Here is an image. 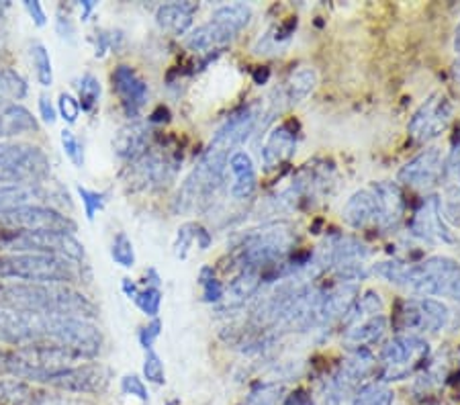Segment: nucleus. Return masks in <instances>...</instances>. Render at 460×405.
<instances>
[{
    "label": "nucleus",
    "instance_id": "2f4dec72",
    "mask_svg": "<svg viewBox=\"0 0 460 405\" xmlns=\"http://www.w3.org/2000/svg\"><path fill=\"white\" fill-rule=\"evenodd\" d=\"M317 86V72L311 66H303V68L291 72L285 84V97L291 105L305 101L314 88Z\"/></svg>",
    "mask_w": 460,
    "mask_h": 405
},
{
    "label": "nucleus",
    "instance_id": "8fccbe9b",
    "mask_svg": "<svg viewBox=\"0 0 460 405\" xmlns=\"http://www.w3.org/2000/svg\"><path fill=\"white\" fill-rule=\"evenodd\" d=\"M40 115L48 125H54L58 121V107L51 102L49 97H46V94L40 97Z\"/></svg>",
    "mask_w": 460,
    "mask_h": 405
},
{
    "label": "nucleus",
    "instance_id": "cd10ccee",
    "mask_svg": "<svg viewBox=\"0 0 460 405\" xmlns=\"http://www.w3.org/2000/svg\"><path fill=\"white\" fill-rule=\"evenodd\" d=\"M197 13V4L192 3H170L162 4L155 11V23L172 35H184L192 25V17Z\"/></svg>",
    "mask_w": 460,
    "mask_h": 405
},
{
    "label": "nucleus",
    "instance_id": "e2e57ef3",
    "mask_svg": "<svg viewBox=\"0 0 460 405\" xmlns=\"http://www.w3.org/2000/svg\"><path fill=\"white\" fill-rule=\"evenodd\" d=\"M458 144H460V129H458Z\"/></svg>",
    "mask_w": 460,
    "mask_h": 405
},
{
    "label": "nucleus",
    "instance_id": "c9c22d12",
    "mask_svg": "<svg viewBox=\"0 0 460 405\" xmlns=\"http://www.w3.org/2000/svg\"><path fill=\"white\" fill-rule=\"evenodd\" d=\"M27 94V83L11 68L0 70V102H11V99H23Z\"/></svg>",
    "mask_w": 460,
    "mask_h": 405
},
{
    "label": "nucleus",
    "instance_id": "a878e982",
    "mask_svg": "<svg viewBox=\"0 0 460 405\" xmlns=\"http://www.w3.org/2000/svg\"><path fill=\"white\" fill-rule=\"evenodd\" d=\"M373 189L378 197V201H381V209H383L381 230H391V227H395L405 216V198H403L402 189H399L397 182H391V180L375 182Z\"/></svg>",
    "mask_w": 460,
    "mask_h": 405
},
{
    "label": "nucleus",
    "instance_id": "e433bc0d",
    "mask_svg": "<svg viewBox=\"0 0 460 405\" xmlns=\"http://www.w3.org/2000/svg\"><path fill=\"white\" fill-rule=\"evenodd\" d=\"M296 21H288L285 25H277L274 29H270L269 33L264 37H260V41L256 43V54H266V51H277L280 49V43H285L291 40V33L295 31Z\"/></svg>",
    "mask_w": 460,
    "mask_h": 405
},
{
    "label": "nucleus",
    "instance_id": "72a5a7b5",
    "mask_svg": "<svg viewBox=\"0 0 460 405\" xmlns=\"http://www.w3.org/2000/svg\"><path fill=\"white\" fill-rule=\"evenodd\" d=\"M285 400L283 383H258L248 393L243 405H280Z\"/></svg>",
    "mask_w": 460,
    "mask_h": 405
},
{
    "label": "nucleus",
    "instance_id": "c03bdc74",
    "mask_svg": "<svg viewBox=\"0 0 460 405\" xmlns=\"http://www.w3.org/2000/svg\"><path fill=\"white\" fill-rule=\"evenodd\" d=\"M144 377L147 383H154V385H164L166 383V371L162 358L155 355V350H146V360H144Z\"/></svg>",
    "mask_w": 460,
    "mask_h": 405
},
{
    "label": "nucleus",
    "instance_id": "f704fd0d",
    "mask_svg": "<svg viewBox=\"0 0 460 405\" xmlns=\"http://www.w3.org/2000/svg\"><path fill=\"white\" fill-rule=\"evenodd\" d=\"M31 60L35 66L37 83L43 88H49L54 84V66H51V57L48 48L43 43H33L31 46Z\"/></svg>",
    "mask_w": 460,
    "mask_h": 405
},
{
    "label": "nucleus",
    "instance_id": "0eeeda50",
    "mask_svg": "<svg viewBox=\"0 0 460 405\" xmlns=\"http://www.w3.org/2000/svg\"><path fill=\"white\" fill-rule=\"evenodd\" d=\"M460 285V264L448 256H432L424 262L410 264L403 289L418 297H455Z\"/></svg>",
    "mask_w": 460,
    "mask_h": 405
},
{
    "label": "nucleus",
    "instance_id": "a211bd4d",
    "mask_svg": "<svg viewBox=\"0 0 460 405\" xmlns=\"http://www.w3.org/2000/svg\"><path fill=\"white\" fill-rule=\"evenodd\" d=\"M342 219L346 225L354 227V230H367V227H381L383 221V209L381 201L375 193V189H360L348 198L344 209H342Z\"/></svg>",
    "mask_w": 460,
    "mask_h": 405
},
{
    "label": "nucleus",
    "instance_id": "052dcab7",
    "mask_svg": "<svg viewBox=\"0 0 460 405\" xmlns=\"http://www.w3.org/2000/svg\"><path fill=\"white\" fill-rule=\"evenodd\" d=\"M6 9H9V4H6V3H0V17H3Z\"/></svg>",
    "mask_w": 460,
    "mask_h": 405
},
{
    "label": "nucleus",
    "instance_id": "a19ab883",
    "mask_svg": "<svg viewBox=\"0 0 460 405\" xmlns=\"http://www.w3.org/2000/svg\"><path fill=\"white\" fill-rule=\"evenodd\" d=\"M199 281H201V286H203V301H207V304H221V301H224L226 286L215 278L213 269L205 267L201 270Z\"/></svg>",
    "mask_w": 460,
    "mask_h": 405
},
{
    "label": "nucleus",
    "instance_id": "3c124183",
    "mask_svg": "<svg viewBox=\"0 0 460 405\" xmlns=\"http://www.w3.org/2000/svg\"><path fill=\"white\" fill-rule=\"evenodd\" d=\"M25 11L29 13V17L33 19V23L37 27H43L48 23V17H46V11H43L41 3H37V0H27V3L23 4Z\"/></svg>",
    "mask_w": 460,
    "mask_h": 405
},
{
    "label": "nucleus",
    "instance_id": "5fc2aeb1",
    "mask_svg": "<svg viewBox=\"0 0 460 405\" xmlns=\"http://www.w3.org/2000/svg\"><path fill=\"white\" fill-rule=\"evenodd\" d=\"M121 289H123V293H125V295H128L129 299H136V297H137V293H139V286H137V283H136V281H131V278H123Z\"/></svg>",
    "mask_w": 460,
    "mask_h": 405
},
{
    "label": "nucleus",
    "instance_id": "09e8293b",
    "mask_svg": "<svg viewBox=\"0 0 460 405\" xmlns=\"http://www.w3.org/2000/svg\"><path fill=\"white\" fill-rule=\"evenodd\" d=\"M160 331H162V321L158 318H154L147 326L142 328V331H139V342H142L144 350L154 348V342L158 340Z\"/></svg>",
    "mask_w": 460,
    "mask_h": 405
},
{
    "label": "nucleus",
    "instance_id": "79ce46f5",
    "mask_svg": "<svg viewBox=\"0 0 460 405\" xmlns=\"http://www.w3.org/2000/svg\"><path fill=\"white\" fill-rule=\"evenodd\" d=\"M199 224H184L178 227V233H176V240H174V254L176 258H187L190 246L197 242V235H199Z\"/></svg>",
    "mask_w": 460,
    "mask_h": 405
},
{
    "label": "nucleus",
    "instance_id": "f8f14e48",
    "mask_svg": "<svg viewBox=\"0 0 460 405\" xmlns=\"http://www.w3.org/2000/svg\"><path fill=\"white\" fill-rule=\"evenodd\" d=\"M455 117V105L444 92H434L421 102L407 123V134L418 144H428L448 129Z\"/></svg>",
    "mask_w": 460,
    "mask_h": 405
},
{
    "label": "nucleus",
    "instance_id": "6e6d98bb",
    "mask_svg": "<svg viewBox=\"0 0 460 405\" xmlns=\"http://www.w3.org/2000/svg\"><path fill=\"white\" fill-rule=\"evenodd\" d=\"M452 78H455L456 86L460 88V60L455 66H452Z\"/></svg>",
    "mask_w": 460,
    "mask_h": 405
},
{
    "label": "nucleus",
    "instance_id": "864d4df0",
    "mask_svg": "<svg viewBox=\"0 0 460 405\" xmlns=\"http://www.w3.org/2000/svg\"><path fill=\"white\" fill-rule=\"evenodd\" d=\"M280 405H311V395L305 389H295V392L285 395V400Z\"/></svg>",
    "mask_w": 460,
    "mask_h": 405
},
{
    "label": "nucleus",
    "instance_id": "1a4fd4ad",
    "mask_svg": "<svg viewBox=\"0 0 460 405\" xmlns=\"http://www.w3.org/2000/svg\"><path fill=\"white\" fill-rule=\"evenodd\" d=\"M429 344L421 336L397 334L385 342L378 357V374L383 383L403 381L426 365Z\"/></svg>",
    "mask_w": 460,
    "mask_h": 405
},
{
    "label": "nucleus",
    "instance_id": "f257e3e1",
    "mask_svg": "<svg viewBox=\"0 0 460 405\" xmlns=\"http://www.w3.org/2000/svg\"><path fill=\"white\" fill-rule=\"evenodd\" d=\"M0 342L11 346H58L80 358L93 360L102 348V334L91 320L0 307Z\"/></svg>",
    "mask_w": 460,
    "mask_h": 405
},
{
    "label": "nucleus",
    "instance_id": "680f3d73",
    "mask_svg": "<svg viewBox=\"0 0 460 405\" xmlns=\"http://www.w3.org/2000/svg\"><path fill=\"white\" fill-rule=\"evenodd\" d=\"M452 299H455V301H458V304H460V285H458V289H456V293H455V297H452Z\"/></svg>",
    "mask_w": 460,
    "mask_h": 405
},
{
    "label": "nucleus",
    "instance_id": "ddd939ff",
    "mask_svg": "<svg viewBox=\"0 0 460 405\" xmlns=\"http://www.w3.org/2000/svg\"><path fill=\"white\" fill-rule=\"evenodd\" d=\"M447 172V160H444V152L440 147H426L418 156L411 158L407 164L402 166L397 174V180L403 187H410L415 190H429L436 184H440Z\"/></svg>",
    "mask_w": 460,
    "mask_h": 405
},
{
    "label": "nucleus",
    "instance_id": "bf43d9fd",
    "mask_svg": "<svg viewBox=\"0 0 460 405\" xmlns=\"http://www.w3.org/2000/svg\"><path fill=\"white\" fill-rule=\"evenodd\" d=\"M455 51L460 56V23L456 27V35H455Z\"/></svg>",
    "mask_w": 460,
    "mask_h": 405
},
{
    "label": "nucleus",
    "instance_id": "c85d7f7f",
    "mask_svg": "<svg viewBox=\"0 0 460 405\" xmlns=\"http://www.w3.org/2000/svg\"><path fill=\"white\" fill-rule=\"evenodd\" d=\"M262 283H264L262 272L240 270L232 281H229L221 304L226 307H240L246 304L248 299L254 297V295L260 291V286H262Z\"/></svg>",
    "mask_w": 460,
    "mask_h": 405
},
{
    "label": "nucleus",
    "instance_id": "4be33fe9",
    "mask_svg": "<svg viewBox=\"0 0 460 405\" xmlns=\"http://www.w3.org/2000/svg\"><path fill=\"white\" fill-rule=\"evenodd\" d=\"M296 147V134L291 123H280L274 128L262 145V162L272 171L293 158Z\"/></svg>",
    "mask_w": 460,
    "mask_h": 405
},
{
    "label": "nucleus",
    "instance_id": "4468645a",
    "mask_svg": "<svg viewBox=\"0 0 460 405\" xmlns=\"http://www.w3.org/2000/svg\"><path fill=\"white\" fill-rule=\"evenodd\" d=\"M410 227L415 238L428 242V244H452L455 242V233L450 232L447 219H444L438 195H428L420 203V207L411 216Z\"/></svg>",
    "mask_w": 460,
    "mask_h": 405
},
{
    "label": "nucleus",
    "instance_id": "2eb2a0df",
    "mask_svg": "<svg viewBox=\"0 0 460 405\" xmlns=\"http://www.w3.org/2000/svg\"><path fill=\"white\" fill-rule=\"evenodd\" d=\"M43 385L56 387L59 392L68 393H101L109 385V371L96 363H80L76 366L49 377Z\"/></svg>",
    "mask_w": 460,
    "mask_h": 405
},
{
    "label": "nucleus",
    "instance_id": "20e7f679",
    "mask_svg": "<svg viewBox=\"0 0 460 405\" xmlns=\"http://www.w3.org/2000/svg\"><path fill=\"white\" fill-rule=\"evenodd\" d=\"M83 360L58 346H13V350L0 355V368L19 379L46 383L49 377L80 365Z\"/></svg>",
    "mask_w": 460,
    "mask_h": 405
},
{
    "label": "nucleus",
    "instance_id": "f3484780",
    "mask_svg": "<svg viewBox=\"0 0 460 405\" xmlns=\"http://www.w3.org/2000/svg\"><path fill=\"white\" fill-rule=\"evenodd\" d=\"M54 190L41 180H0V211L25 205H49Z\"/></svg>",
    "mask_w": 460,
    "mask_h": 405
},
{
    "label": "nucleus",
    "instance_id": "6e6552de",
    "mask_svg": "<svg viewBox=\"0 0 460 405\" xmlns=\"http://www.w3.org/2000/svg\"><path fill=\"white\" fill-rule=\"evenodd\" d=\"M252 9L248 4H224L213 13L211 21L197 27L187 37V48L192 51H211L227 46L234 37L248 27Z\"/></svg>",
    "mask_w": 460,
    "mask_h": 405
},
{
    "label": "nucleus",
    "instance_id": "393cba45",
    "mask_svg": "<svg viewBox=\"0 0 460 405\" xmlns=\"http://www.w3.org/2000/svg\"><path fill=\"white\" fill-rule=\"evenodd\" d=\"M389 320L383 313L370 315V318L356 321L352 326H348L344 331V340L352 346V348H370L378 342H383V338L387 336Z\"/></svg>",
    "mask_w": 460,
    "mask_h": 405
},
{
    "label": "nucleus",
    "instance_id": "f03ea898",
    "mask_svg": "<svg viewBox=\"0 0 460 405\" xmlns=\"http://www.w3.org/2000/svg\"><path fill=\"white\" fill-rule=\"evenodd\" d=\"M0 307L64 315V318H96V305L93 301L66 285H0Z\"/></svg>",
    "mask_w": 460,
    "mask_h": 405
},
{
    "label": "nucleus",
    "instance_id": "ea45409f",
    "mask_svg": "<svg viewBox=\"0 0 460 405\" xmlns=\"http://www.w3.org/2000/svg\"><path fill=\"white\" fill-rule=\"evenodd\" d=\"M133 301H136V305L142 309L147 318L152 320L158 318L160 305H162V291L158 286H146V289H139L137 297Z\"/></svg>",
    "mask_w": 460,
    "mask_h": 405
},
{
    "label": "nucleus",
    "instance_id": "a18cd8bd",
    "mask_svg": "<svg viewBox=\"0 0 460 405\" xmlns=\"http://www.w3.org/2000/svg\"><path fill=\"white\" fill-rule=\"evenodd\" d=\"M76 190H78V197L83 198L86 219L93 221L96 213L105 209V203H107L105 193H99V190H91V189H86V187H78Z\"/></svg>",
    "mask_w": 460,
    "mask_h": 405
},
{
    "label": "nucleus",
    "instance_id": "6ab92c4d",
    "mask_svg": "<svg viewBox=\"0 0 460 405\" xmlns=\"http://www.w3.org/2000/svg\"><path fill=\"white\" fill-rule=\"evenodd\" d=\"M111 80H113V91L117 92L119 101H121L125 113L129 117H136L147 101L146 80L131 66L125 64L117 66Z\"/></svg>",
    "mask_w": 460,
    "mask_h": 405
},
{
    "label": "nucleus",
    "instance_id": "423d86ee",
    "mask_svg": "<svg viewBox=\"0 0 460 405\" xmlns=\"http://www.w3.org/2000/svg\"><path fill=\"white\" fill-rule=\"evenodd\" d=\"M0 250L9 254L59 256L80 264L84 260V246L64 232H9L0 235Z\"/></svg>",
    "mask_w": 460,
    "mask_h": 405
},
{
    "label": "nucleus",
    "instance_id": "bb28decb",
    "mask_svg": "<svg viewBox=\"0 0 460 405\" xmlns=\"http://www.w3.org/2000/svg\"><path fill=\"white\" fill-rule=\"evenodd\" d=\"M37 131L35 117L17 102H0V139Z\"/></svg>",
    "mask_w": 460,
    "mask_h": 405
},
{
    "label": "nucleus",
    "instance_id": "49530a36",
    "mask_svg": "<svg viewBox=\"0 0 460 405\" xmlns=\"http://www.w3.org/2000/svg\"><path fill=\"white\" fill-rule=\"evenodd\" d=\"M58 117H62V119L68 125L76 123L78 117H80L78 99H74L70 92L59 94V97H58Z\"/></svg>",
    "mask_w": 460,
    "mask_h": 405
},
{
    "label": "nucleus",
    "instance_id": "58836bf2",
    "mask_svg": "<svg viewBox=\"0 0 460 405\" xmlns=\"http://www.w3.org/2000/svg\"><path fill=\"white\" fill-rule=\"evenodd\" d=\"M111 256L123 269H131L136 264V248H133V242L128 238V233L121 232L115 235L113 246H111Z\"/></svg>",
    "mask_w": 460,
    "mask_h": 405
},
{
    "label": "nucleus",
    "instance_id": "aec40b11",
    "mask_svg": "<svg viewBox=\"0 0 460 405\" xmlns=\"http://www.w3.org/2000/svg\"><path fill=\"white\" fill-rule=\"evenodd\" d=\"M360 289L358 285L340 283L323 293L322 307H319V326H332L336 321H344L346 315L352 312L356 301H358Z\"/></svg>",
    "mask_w": 460,
    "mask_h": 405
},
{
    "label": "nucleus",
    "instance_id": "7ed1b4c3",
    "mask_svg": "<svg viewBox=\"0 0 460 405\" xmlns=\"http://www.w3.org/2000/svg\"><path fill=\"white\" fill-rule=\"evenodd\" d=\"M295 232L285 224L269 225L264 230L252 232L242 240L235 250V260L240 270H258L266 275L283 277L280 269H285L287 256L295 248Z\"/></svg>",
    "mask_w": 460,
    "mask_h": 405
},
{
    "label": "nucleus",
    "instance_id": "603ef678",
    "mask_svg": "<svg viewBox=\"0 0 460 405\" xmlns=\"http://www.w3.org/2000/svg\"><path fill=\"white\" fill-rule=\"evenodd\" d=\"M27 405H91L83 400H72V397H43V400H35Z\"/></svg>",
    "mask_w": 460,
    "mask_h": 405
},
{
    "label": "nucleus",
    "instance_id": "39448f33",
    "mask_svg": "<svg viewBox=\"0 0 460 405\" xmlns=\"http://www.w3.org/2000/svg\"><path fill=\"white\" fill-rule=\"evenodd\" d=\"M0 278L31 285H70L78 278L76 262L43 254H0Z\"/></svg>",
    "mask_w": 460,
    "mask_h": 405
},
{
    "label": "nucleus",
    "instance_id": "4c0bfd02",
    "mask_svg": "<svg viewBox=\"0 0 460 405\" xmlns=\"http://www.w3.org/2000/svg\"><path fill=\"white\" fill-rule=\"evenodd\" d=\"M101 99V83L94 74L86 72L78 83V102L83 110H93Z\"/></svg>",
    "mask_w": 460,
    "mask_h": 405
},
{
    "label": "nucleus",
    "instance_id": "dca6fc26",
    "mask_svg": "<svg viewBox=\"0 0 460 405\" xmlns=\"http://www.w3.org/2000/svg\"><path fill=\"white\" fill-rule=\"evenodd\" d=\"M258 119H260V110L256 105H250L246 109L237 110L235 115L229 117V119L224 123V128L215 134L209 147H215V150L232 156L234 152H237L235 147L242 145L252 134H254Z\"/></svg>",
    "mask_w": 460,
    "mask_h": 405
},
{
    "label": "nucleus",
    "instance_id": "c756f323",
    "mask_svg": "<svg viewBox=\"0 0 460 405\" xmlns=\"http://www.w3.org/2000/svg\"><path fill=\"white\" fill-rule=\"evenodd\" d=\"M444 198L442 203V213L447 224L460 227V158L452 162L447 166V172H444Z\"/></svg>",
    "mask_w": 460,
    "mask_h": 405
},
{
    "label": "nucleus",
    "instance_id": "de8ad7c7",
    "mask_svg": "<svg viewBox=\"0 0 460 405\" xmlns=\"http://www.w3.org/2000/svg\"><path fill=\"white\" fill-rule=\"evenodd\" d=\"M121 392L125 395L137 397V400L142 401V403H147V400H150V397H147V389L144 385V381L139 379V377H136V374H128V377H123Z\"/></svg>",
    "mask_w": 460,
    "mask_h": 405
},
{
    "label": "nucleus",
    "instance_id": "37998d69",
    "mask_svg": "<svg viewBox=\"0 0 460 405\" xmlns=\"http://www.w3.org/2000/svg\"><path fill=\"white\" fill-rule=\"evenodd\" d=\"M59 139H62L64 154L68 156L72 164L76 168H83L84 166V147H83V144H80V139L74 136V131L64 129L62 134H59Z\"/></svg>",
    "mask_w": 460,
    "mask_h": 405
},
{
    "label": "nucleus",
    "instance_id": "b1692460",
    "mask_svg": "<svg viewBox=\"0 0 460 405\" xmlns=\"http://www.w3.org/2000/svg\"><path fill=\"white\" fill-rule=\"evenodd\" d=\"M131 166L137 182H142V187L146 189L162 187V184H166L170 180V176H172V166H170V162L162 156V154L154 150H147L144 156L131 162Z\"/></svg>",
    "mask_w": 460,
    "mask_h": 405
},
{
    "label": "nucleus",
    "instance_id": "13d9d810",
    "mask_svg": "<svg viewBox=\"0 0 460 405\" xmlns=\"http://www.w3.org/2000/svg\"><path fill=\"white\" fill-rule=\"evenodd\" d=\"M94 9V3H91V0H86V3H83V19L88 17V13H91Z\"/></svg>",
    "mask_w": 460,
    "mask_h": 405
},
{
    "label": "nucleus",
    "instance_id": "9b49d317",
    "mask_svg": "<svg viewBox=\"0 0 460 405\" xmlns=\"http://www.w3.org/2000/svg\"><path fill=\"white\" fill-rule=\"evenodd\" d=\"M49 160L37 145L0 142V180H43Z\"/></svg>",
    "mask_w": 460,
    "mask_h": 405
},
{
    "label": "nucleus",
    "instance_id": "9d476101",
    "mask_svg": "<svg viewBox=\"0 0 460 405\" xmlns=\"http://www.w3.org/2000/svg\"><path fill=\"white\" fill-rule=\"evenodd\" d=\"M0 227L13 232H64L74 233L78 230L76 221H72L62 211L51 205H25V207L0 211Z\"/></svg>",
    "mask_w": 460,
    "mask_h": 405
},
{
    "label": "nucleus",
    "instance_id": "4d7b16f0",
    "mask_svg": "<svg viewBox=\"0 0 460 405\" xmlns=\"http://www.w3.org/2000/svg\"><path fill=\"white\" fill-rule=\"evenodd\" d=\"M254 78H256V83H258V84L266 83V78H269V70H258Z\"/></svg>",
    "mask_w": 460,
    "mask_h": 405
},
{
    "label": "nucleus",
    "instance_id": "412c9836",
    "mask_svg": "<svg viewBox=\"0 0 460 405\" xmlns=\"http://www.w3.org/2000/svg\"><path fill=\"white\" fill-rule=\"evenodd\" d=\"M227 171L232 174V184H229V195H232L235 201H246L252 195H254L256 184H258V174L254 160L248 152L237 150L232 154V158L227 162Z\"/></svg>",
    "mask_w": 460,
    "mask_h": 405
},
{
    "label": "nucleus",
    "instance_id": "5701e85b",
    "mask_svg": "<svg viewBox=\"0 0 460 405\" xmlns=\"http://www.w3.org/2000/svg\"><path fill=\"white\" fill-rule=\"evenodd\" d=\"M150 129L142 121H131L117 131L113 139V150L121 160L136 162L150 150Z\"/></svg>",
    "mask_w": 460,
    "mask_h": 405
},
{
    "label": "nucleus",
    "instance_id": "7c9ffc66",
    "mask_svg": "<svg viewBox=\"0 0 460 405\" xmlns=\"http://www.w3.org/2000/svg\"><path fill=\"white\" fill-rule=\"evenodd\" d=\"M420 307V336L421 334H438L447 330L452 321V312L447 304L432 297H418Z\"/></svg>",
    "mask_w": 460,
    "mask_h": 405
},
{
    "label": "nucleus",
    "instance_id": "473e14b6",
    "mask_svg": "<svg viewBox=\"0 0 460 405\" xmlns=\"http://www.w3.org/2000/svg\"><path fill=\"white\" fill-rule=\"evenodd\" d=\"M395 393L391 392L387 383L370 381L356 389L350 405H393Z\"/></svg>",
    "mask_w": 460,
    "mask_h": 405
}]
</instances>
